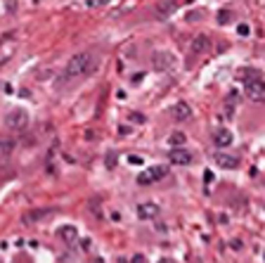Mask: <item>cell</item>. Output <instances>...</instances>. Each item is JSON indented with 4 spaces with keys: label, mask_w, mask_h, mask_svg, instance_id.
<instances>
[{
    "label": "cell",
    "mask_w": 265,
    "mask_h": 263,
    "mask_svg": "<svg viewBox=\"0 0 265 263\" xmlns=\"http://www.w3.org/2000/svg\"><path fill=\"white\" fill-rule=\"evenodd\" d=\"M97 66V57L93 53H79L74 55L69 62H66V69H64V79L69 81H76V79H83V76H90Z\"/></svg>",
    "instance_id": "6da1fadb"
},
{
    "label": "cell",
    "mask_w": 265,
    "mask_h": 263,
    "mask_svg": "<svg viewBox=\"0 0 265 263\" xmlns=\"http://www.w3.org/2000/svg\"><path fill=\"white\" fill-rule=\"evenodd\" d=\"M5 126H7L10 131H24L28 126V114L24 109H12V112H7V117H5Z\"/></svg>",
    "instance_id": "7a4b0ae2"
},
{
    "label": "cell",
    "mask_w": 265,
    "mask_h": 263,
    "mask_svg": "<svg viewBox=\"0 0 265 263\" xmlns=\"http://www.w3.org/2000/svg\"><path fill=\"white\" fill-rule=\"evenodd\" d=\"M168 175V166H152L137 175V183L140 185H152V183H159Z\"/></svg>",
    "instance_id": "3957f363"
},
{
    "label": "cell",
    "mask_w": 265,
    "mask_h": 263,
    "mask_svg": "<svg viewBox=\"0 0 265 263\" xmlns=\"http://www.w3.org/2000/svg\"><path fill=\"white\" fill-rule=\"evenodd\" d=\"M244 92L246 97L253 100V102H261L265 97V81L263 79H251V81H244Z\"/></svg>",
    "instance_id": "277c9868"
},
{
    "label": "cell",
    "mask_w": 265,
    "mask_h": 263,
    "mask_svg": "<svg viewBox=\"0 0 265 263\" xmlns=\"http://www.w3.org/2000/svg\"><path fill=\"white\" fill-rule=\"evenodd\" d=\"M152 62H154V69H159V71H171L175 66V55L159 50V53L152 55Z\"/></svg>",
    "instance_id": "5b68a950"
},
{
    "label": "cell",
    "mask_w": 265,
    "mask_h": 263,
    "mask_svg": "<svg viewBox=\"0 0 265 263\" xmlns=\"http://www.w3.org/2000/svg\"><path fill=\"white\" fill-rule=\"evenodd\" d=\"M209 48H211V38L201 33V36H197V38H194L192 43H189V57H197V55H204L206 50H209Z\"/></svg>",
    "instance_id": "8992f818"
},
{
    "label": "cell",
    "mask_w": 265,
    "mask_h": 263,
    "mask_svg": "<svg viewBox=\"0 0 265 263\" xmlns=\"http://www.w3.org/2000/svg\"><path fill=\"white\" fill-rule=\"evenodd\" d=\"M168 114H171V118H175V121H189V118H192V109H189L187 102H175V105L168 109Z\"/></svg>",
    "instance_id": "52a82bcc"
},
{
    "label": "cell",
    "mask_w": 265,
    "mask_h": 263,
    "mask_svg": "<svg viewBox=\"0 0 265 263\" xmlns=\"http://www.w3.org/2000/svg\"><path fill=\"white\" fill-rule=\"evenodd\" d=\"M168 159H171V164H178V166H189L192 164V154L187 149H180V147H173Z\"/></svg>",
    "instance_id": "ba28073f"
},
{
    "label": "cell",
    "mask_w": 265,
    "mask_h": 263,
    "mask_svg": "<svg viewBox=\"0 0 265 263\" xmlns=\"http://www.w3.org/2000/svg\"><path fill=\"white\" fill-rule=\"evenodd\" d=\"M137 216H140L142 221H152V218H157V216H159V206H157V204H152V202H145V204H140V206H137Z\"/></svg>",
    "instance_id": "9c48e42d"
},
{
    "label": "cell",
    "mask_w": 265,
    "mask_h": 263,
    "mask_svg": "<svg viewBox=\"0 0 265 263\" xmlns=\"http://www.w3.org/2000/svg\"><path fill=\"white\" fill-rule=\"evenodd\" d=\"M213 159H215V164H218L220 169H237V166H239V159L232 157V154H225V152L213 154Z\"/></svg>",
    "instance_id": "30bf717a"
},
{
    "label": "cell",
    "mask_w": 265,
    "mask_h": 263,
    "mask_svg": "<svg viewBox=\"0 0 265 263\" xmlns=\"http://www.w3.org/2000/svg\"><path fill=\"white\" fill-rule=\"evenodd\" d=\"M57 235L62 237L69 247H74V244L79 242V233H76V228H74V225H62V228L57 230Z\"/></svg>",
    "instance_id": "8fae6325"
},
{
    "label": "cell",
    "mask_w": 265,
    "mask_h": 263,
    "mask_svg": "<svg viewBox=\"0 0 265 263\" xmlns=\"http://www.w3.org/2000/svg\"><path fill=\"white\" fill-rule=\"evenodd\" d=\"M175 10H178V2H175V0H161L159 5H157V17H161V19H168Z\"/></svg>",
    "instance_id": "7c38bea8"
},
{
    "label": "cell",
    "mask_w": 265,
    "mask_h": 263,
    "mask_svg": "<svg viewBox=\"0 0 265 263\" xmlns=\"http://www.w3.org/2000/svg\"><path fill=\"white\" fill-rule=\"evenodd\" d=\"M213 145L215 147H230L232 145V133L227 128H220V131L213 133Z\"/></svg>",
    "instance_id": "4fadbf2b"
},
{
    "label": "cell",
    "mask_w": 265,
    "mask_h": 263,
    "mask_svg": "<svg viewBox=\"0 0 265 263\" xmlns=\"http://www.w3.org/2000/svg\"><path fill=\"white\" fill-rule=\"evenodd\" d=\"M239 79H241V81L261 79V71H258V69H241V71H239Z\"/></svg>",
    "instance_id": "5bb4252c"
},
{
    "label": "cell",
    "mask_w": 265,
    "mask_h": 263,
    "mask_svg": "<svg viewBox=\"0 0 265 263\" xmlns=\"http://www.w3.org/2000/svg\"><path fill=\"white\" fill-rule=\"evenodd\" d=\"M12 149H14L12 140H5V138H0V157H7Z\"/></svg>",
    "instance_id": "9a60e30c"
},
{
    "label": "cell",
    "mask_w": 265,
    "mask_h": 263,
    "mask_svg": "<svg viewBox=\"0 0 265 263\" xmlns=\"http://www.w3.org/2000/svg\"><path fill=\"white\" fill-rule=\"evenodd\" d=\"M185 140H187V138L183 135V133H173L171 138H168V143H171L173 147H183V145H185Z\"/></svg>",
    "instance_id": "2e32d148"
},
{
    "label": "cell",
    "mask_w": 265,
    "mask_h": 263,
    "mask_svg": "<svg viewBox=\"0 0 265 263\" xmlns=\"http://www.w3.org/2000/svg\"><path fill=\"white\" fill-rule=\"evenodd\" d=\"M230 19H232V12H227V10H220V12H218V22H220V24H225Z\"/></svg>",
    "instance_id": "e0dca14e"
},
{
    "label": "cell",
    "mask_w": 265,
    "mask_h": 263,
    "mask_svg": "<svg viewBox=\"0 0 265 263\" xmlns=\"http://www.w3.org/2000/svg\"><path fill=\"white\" fill-rule=\"evenodd\" d=\"M43 216H48V211H33L31 216H26V221H36V218H43Z\"/></svg>",
    "instance_id": "ac0fdd59"
},
{
    "label": "cell",
    "mask_w": 265,
    "mask_h": 263,
    "mask_svg": "<svg viewBox=\"0 0 265 263\" xmlns=\"http://www.w3.org/2000/svg\"><path fill=\"white\" fill-rule=\"evenodd\" d=\"M111 0H88V5L90 7H102V5H109Z\"/></svg>",
    "instance_id": "d6986e66"
},
{
    "label": "cell",
    "mask_w": 265,
    "mask_h": 263,
    "mask_svg": "<svg viewBox=\"0 0 265 263\" xmlns=\"http://www.w3.org/2000/svg\"><path fill=\"white\" fill-rule=\"evenodd\" d=\"M249 31H251V29H249V24H239V27H237L239 36H249Z\"/></svg>",
    "instance_id": "ffe728a7"
},
{
    "label": "cell",
    "mask_w": 265,
    "mask_h": 263,
    "mask_svg": "<svg viewBox=\"0 0 265 263\" xmlns=\"http://www.w3.org/2000/svg\"><path fill=\"white\" fill-rule=\"evenodd\" d=\"M131 121H135V123H145V117L135 112V114H131Z\"/></svg>",
    "instance_id": "44dd1931"
},
{
    "label": "cell",
    "mask_w": 265,
    "mask_h": 263,
    "mask_svg": "<svg viewBox=\"0 0 265 263\" xmlns=\"http://www.w3.org/2000/svg\"><path fill=\"white\" fill-rule=\"evenodd\" d=\"M131 263H147V259L142 256V254H135V256L131 259Z\"/></svg>",
    "instance_id": "7402d4cb"
},
{
    "label": "cell",
    "mask_w": 265,
    "mask_h": 263,
    "mask_svg": "<svg viewBox=\"0 0 265 263\" xmlns=\"http://www.w3.org/2000/svg\"><path fill=\"white\" fill-rule=\"evenodd\" d=\"M106 166H109V169H111V166H116V157H114V154H109V157H106Z\"/></svg>",
    "instance_id": "603a6c76"
},
{
    "label": "cell",
    "mask_w": 265,
    "mask_h": 263,
    "mask_svg": "<svg viewBox=\"0 0 265 263\" xmlns=\"http://www.w3.org/2000/svg\"><path fill=\"white\" fill-rule=\"evenodd\" d=\"M128 161H131V164H135V166H137V164H142V157H135V154H131V157H128Z\"/></svg>",
    "instance_id": "cb8c5ba5"
},
{
    "label": "cell",
    "mask_w": 265,
    "mask_h": 263,
    "mask_svg": "<svg viewBox=\"0 0 265 263\" xmlns=\"http://www.w3.org/2000/svg\"><path fill=\"white\" fill-rule=\"evenodd\" d=\"M204 180H206V183H213V173L206 171V173H204Z\"/></svg>",
    "instance_id": "d4e9b609"
},
{
    "label": "cell",
    "mask_w": 265,
    "mask_h": 263,
    "mask_svg": "<svg viewBox=\"0 0 265 263\" xmlns=\"http://www.w3.org/2000/svg\"><path fill=\"white\" fill-rule=\"evenodd\" d=\"M201 17H204L201 12H192V14H187V19H201Z\"/></svg>",
    "instance_id": "484cf974"
}]
</instances>
